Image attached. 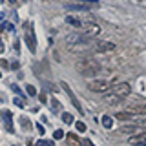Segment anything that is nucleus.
<instances>
[{"label":"nucleus","instance_id":"5701e85b","mask_svg":"<svg viewBox=\"0 0 146 146\" xmlns=\"http://www.w3.org/2000/svg\"><path fill=\"white\" fill-rule=\"evenodd\" d=\"M20 122H22V126H31V122H27V119H20Z\"/></svg>","mask_w":146,"mask_h":146},{"label":"nucleus","instance_id":"393cba45","mask_svg":"<svg viewBox=\"0 0 146 146\" xmlns=\"http://www.w3.org/2000/svg\"><path fill=\"white\" fill-rule=\"evenodd\" d=\"M4 51V44H2V40H0V53Z\"/></svg>","mask_w":146,"mask_h":146},{"label":"nucleus","instance_id":"20e7f679","mask_svg":"<svg viewBox=\"0 0 146 146\" xmlns=\"http://www.w3.org/2000/svg\"><path fill=\"white\" fill-rule=\"evenodd\" d=\"M130 91H131V86L128 84V82H121V84H115V88L111 90V93H115L117 97H121V99H126L128 95H130Z\"/></svg>","mask_w":146,"mask_h":146},{"label":"nucleus","instance_id":"0eeeda50","mask_svg":"<svg viewBox=\"0 0 146 146\" xmlns=\"http://www.w3.org/2000/svg\"><path fill=\"white\" fill-rule=\"evenodd\" d=\"M143 126H146V121L133 122V124H128V126H122V128H119V133H131V131H139Z\"/></svg>","mask_w":146,"mask_h":146},{"label":"nucleus","instance_id":"a211bd4d","mask_svg":"<svg viewBox=\"0 0 146 146\" xmlns=\"http://www.w3.org/2000/svg\"><path fill=\"white\" fill-rule=\"evenodd\" d=\"M75 128L79 131H86V124H84V122H75Z\"/></svg>","mask_w":146,"mask_h":146},{"label":"nucleus","instance_id":"f03ea898","mask_svg":"<svg viewBox=\"0 0 146 146\" xmlns=\"http://www.w3.org/2000/svg\"><path fill=\"white\" fill-rule=\"evenodd\" d=\"M110 88V82L104 80V79H99V80H90L88 82V90L90 91H97V93H104L108 91Z\"/></svg>","mask_w":146,"mask_h":146},{"label":"nucleus","instance_id":"4be33fe9","mask_svg":"<svg viewBox=\"0 0 146 146\" xmlns=\"http://www.w3.org/2000/svg\"><path fill=\"white\" fill-rule=\"evenodd\" d=\"M15 102H17V106L24 108V100H22V99H15Z\"/></svg>","mask_w":146,"mask_h":146},{"label":"nucleus","instance_id":"39448f33","mask_svg":"<svg viewBox=\"0 0 146 146\" xmlns=\"http://www.w3.org/2000/svg\"><path fill=\"white\" fill-rule=\"evenodd\" d=\"M128 143L133 144V146H146V131H139V133L130 135Z\"/></svg>","mask_w":146,"mask_h":146},{"label":"nucleus","instance_id":"dca6fc26","mask_svg":"<svg viewBox=\"0 0 146 146\" xmlns=\"http://www.w3.org/2000/svg\"><path fill=\"white\" fill-rule=\"evenodd\" d=\"M102 124L106 128H111L113 126V119L111 117H102Z\"/></svg>","mask_w":146,"mask_h":146},{"label":"nucleus","instance_id":"6e6552de","mask_svg":"<svg viewBox=\"0 0 146 146\" xmlns=\"http://www.w3.org/2000/svg\"><path fill=\"white\" fill-rule=\"evenodd\" d=\"M95 7L91 4H80V2H68L66 4V9H73V11H88V9Z\"/></svg>","mask_w":146,"mask_h":146},{"label":"nucleus","instance_id":"7ed1b4c3","mask_svg":"<svg viewBox=\"0 0 146 146\" xmlns=\"http://www.w3.org/2000/svg\"><path fill=\"white\" fill-rule=\"evenodd\" d=\"M100 33V26L93 24V22H88V24H82V35H86L88 38H93Z\"/></svg>","mask_w":146,"mask_h":146},{"label":"nucleus","instance_id":"4468645a","mask_svg":"<svg viewBox=\"0 0 146 146\" xmlns=\"http://www.w3.org/2000/svg\"><path fill=\"white\" fill-rule=\"evenodd\" d=\"M119 121H128V119H131L133 115H131L130 111H117V115H115Z\"/></svg>","mask_w":146,"mask_h":146},{"label":"nucleus","instance_id":"ddd939ff","mask_svg":"<svg viewBox=\"0 0 146 146\" xmlns=\"http://www.w3.org/2000/svg\"><path fill=\"white\" fill-rule=\"evenodd\" d=\"M66 22H68V24H71V26H75V27H82V22L79 20V18H75V17H70V15H68L66 17Z\"/></svg>","mask_w":146,"mask_h":146},{"label":"nucleus","instance_id":"b1692460","mask_svg":"<svg viewBox=\"0 0 146 146\" xmlns=\"http://www.w3.org/2000/svg\"><path fill=\"white\" fill-rule=\"evenodd\" d=\"M84 144H86V146H93V143H91V141H84Z\"/></svg>","mask_w":146,"mask_h":146},{"label":"nucleus","instance_id":"423d86ee","mask_svg":"<svg viewBox=\"0 0 146 146\" xmlns=\"http://www.w3.org/2000/svg\"><path fill=\"white\" fill-rule=\"evenodd\" d=\"M115 49V44L113 42H95L93 44V51L95 53H108Z\"/></svg>","mask_w":146,"mask_h":146},{"label":"nucleus","instance_id":"bb28decb","mask_svg":"<svg viewBox=\"0 0 146 146\" xmlns=\"http://www.w3.org/2000/svg\"><path fill=\"white\" fill-rule=\"evenodd\" d=\"M0 77H2V73H0Z\"/></svg>","mask_w":146,"mask_h":146},{"label":"nucleus","instance_id":"aec40b11","mask_svg":"<svg viewBox=\"0 0 146 146\" xmlns=\"http://www.w3.org/2000/svg\"><path fill=\"white\" fill-rule=\"evenodd\" d=\"M26 91H27V95H31V97H33V95H36V90L33 88V86H27Z\"/></svg>","mask_w":146,"mask_h":146},{"label":"nucleus","instance_id":"f257e3e1","mask_svg":"<svg viewBox=\"0 0 146 146\" xmlns=\"http://www.w3.org/2000/svg\"><path fill=\"white\" fill-rule=\"evenodd\" d=\"M75 70L77 73H80L82 77H91V75H97L100 71V64L93 58H80V60L75 62Z\"/></svg>","mask_w":146,"mask_h":146},{"label":"nucleus","instance_id":"412c9836","mask_svg":"<svg viewBox=\"0 0 146 146\" xmlns=\"http://www.w3.org/2000/svg\"><path fill=\"white\" fill-rule=\"evenodd\" d=\"M53 137H55V139H62V137H64V131H62V130H57V131L53 133Z\"/></svg>","mask_w":146,"mask_h":146},{"label":"nucleus","instance_id":"a878e982","mask_svg":"<svg viewBox=\"0 0 146 146\" xmlns=\"http://www.w3.org/2000/svg\"><path fill=\"white\" fill-rule=\"evenodd\" d=\"M9 2H15V0H9Z\"/></svg>","mask_w":146,"mask_h":146},{"label":"nucleus","instance_id":"f3484780","mask_svg":"<svg viewBox=\"0 0 146 146\" xmlns=\"http://www.w3.org/2000/svg\"><path fill=\"white\" fill-rule=\"evenodd\" d=\"M62 121L66 122V124H71V122H73V117L70 115V113H62Z\"/></svg>","mask_w":146,"mask_h":146},{"label":"nucleus","instance_id":"9d476101","mask_svg":"<svg viewBox=\"0 0 146 146\" xmlns=\"http://www.w3.org/2000/svg\"><path fill=\"white\" fill-rule=\"evenodd\" d=\"M26 42H27V48H29V51L35 53V51H36V44H35V35H33V31H29V33L26 35Z\"/></svg>","mask_w":146,"mask_h":146},{"label":"nucleus","instance_id":"1a4fd4ad","mask_svg":"<svg viewBox=\"0 0 146 146\" xmlns=\"http://www.w3.org/2000/svg\"><path fill=\"white\" fill-rule=\"evenodd\" d=\"M126 111H130L131 115H146V104H131V106H128Z\"/></svg>","mask_w":146,"mask_h":146},{"label":"nucleus","instance_id":"6ab92c4d","mask_svg":"<svg viewBox=\"0 0 146 146\" xmlns=\"http://www.w3.org/2000/svg\"><path fill=\"white\" fill-rule=\"evenodd\" d=\"M36 146H53V143H51V141H38Z\"/></svg>","mask_w":146,"mask_h":146},{"label":"nucleus","instance_id":"9b49d317","mask_svg":"<svg viewBox=\"0 0 146 146\" xmlns=\"http://www.w3.org/2000/svg\"><path fill=\"white\" fill-rule=\"evenodd\" d=\"M102 100H104L106 104H117V102H121L122 99H121V97H117L115 93H111V91H110V93H106V95L102 97Z\"/></svg>","mask_w":146,"mask_h":146},{"label":"nucleus","instance_id":"f8f14e48","mask_svg":"<svg viewBox=\"0 0 146 146\" xmlns=\"http://www.w3.org/2000/svg\"><path fill=\"white\" fill-rule=\"evenodd\" d=\"M60 86H62V88H64V90H66V93H68V95H70V97H71V100H73V104H75V108H77V110H79V111H82V108H80V104H79V102H77V99H75V95H73V93H71V90H70V86H68V84H66V82H60Z\"/></svg>","mask_w":146,"mask_h":146},{"label":"nucleus","instance_id":"2eb2a0df","mask_svg":"<svg viewBox=\"0 0 146 146\" xmlns=\"http://www.w3.org/2000/svg\"><path fill=\"white\" fill-rule=\"evenodd\" d=\"M4 121H6L7 131H13V126H11V113H9V111H4Z\"/></svg>","mask_w":146,"mask_h":146}]
</instances>
